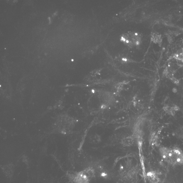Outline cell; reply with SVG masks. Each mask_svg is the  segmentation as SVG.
<instances>
[{"instance_id": "1", "label": "cell", "mask_w": 183, "mask_h": 183, "mask_svg": "<svg viewBox=\"0 0 183 183\" xmlns=\"http://www.w3.org/2000/svg\"><path fill=\"white\" fill-rule=\"evenodd\" d=\"M159 152L163 160L172 166L183 165V151L177 147H161Z\"/></svg>"}, {"instance_id": "2", "label": "cell", "mask_w": 183, "mask_h": 183, "mask_svg": "<svg viewBox=\"0 0 183 183\" xmlns=\"http://www.w3.org/2000/svg\"><path fill=\"white\" fill-rule=\"evenodd\" d=\"M95 176L94 169L89 167L75 174L73 176V180L75 183H89Z\"/></svg>"}, {"instance_id": "3", "label": "cell", "mask_w": 183, "mask_h": 183, "mask_svg": "<svg viewBox=\"0 0 183 183\" xmlns=\"http://www.w3.org/2000/svg\"><path fill=\"white\" fill-rule=\"evenodd\" d=\"M97 94L101 108L108 107L114 103V97L110 92L100 91L97 92Z\"/></svg>"}, {"instance_id": "4", "label": "cell", "mask_w": 183, "mask_h": 183, "mask_svg": "<svg viewBox=\"0 0 183 183\" xmlns=\"http://www.w3.org/2000/svg\"><path fill=\"white\" fill-rule=\"evenodd\" d=\"M159 172L157 171H151L147 174L148 179L152 183H160L161 182Z\"/></svg>"}, {"instance_id": "5", "label": "cell", "mask_w": 183, "mask_h": 183, "mask_svg": "<svg viewBox=\"0 0 183 183\" xmlns=\"http://www.w3.org/2000/svg\"><path fill=\"white\" fill-rule=\"evenodd\" d=\"M151 40L154 43L158 44L159 45L162 44V37L161 35L157 33H154L152 34Z\"/></svg>"}, {"instance_id": "6", "label": "cell", "mask_w": 183, "mask_h": 183, "mask_svg": "<svg viewBox=\"0 0 183 183\" xmlns=\"http://www.w3.org/2000/svg\"><path fill=\"white\" fill-rule=\"evenodd\" d=\"M178 107L175 106L173 107H170L169 106H167L164 107L163 108L165 112H166L168 114L173 115L174 116L175 114V112L178 110Z\"/></svg>"}, {"instance_id": "7", "label": "cell", "mask_w": 183, "mask_h": 183, "mask_svg": "<svg viewBox=\"0 0 183 183\" xmlns=\"http://www.w3.org/2000/svg\"><path fill=\"white\" fill-rule=\"evenodd\" d=\"M123 145L125 146H130L134 143L133 140L131 138H127L125 139V141H123Z\"/></svg>"}, {"instance_id": "8", "label": "cell", "mask_w": 183, "mask_h": 183, "mask_svg": "<svg viewBox=\"0 0 183 183\" xmlns=\"http://www.w3.org/2000/svg\"><path fill=\"white\" fill-rule=\"evenodd\" d=\"M137 182H138V181H136V182H134L128 183H137Z\"/></svg>"}, {"instance_id": "9", "label": "cell", "mask_w": 183, "mask_h": 183, "mask_svg": "<svg viewBox=\"0 0 183 183\" xmlns=\"http://www.w3.org/2000/svg\"></svg>"}]
</instances>
